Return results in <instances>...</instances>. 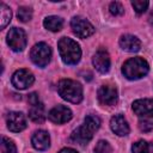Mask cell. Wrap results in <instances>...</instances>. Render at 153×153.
<instances>
[{"label": "cell", "mask_w": 153, "mask_h": 153, "mask_svg": "<svg viewBox=\"0 0 153 153\" xmlns=\"http://www.w3.org/2000/svg\"><path fill=\"white\" fill-rule=\"evenodd\" d=\"M99 127L100 118L96 115H87L84 120V123L73 130V133L71 134V139L79 145H86L93 137L94 131L98 130Z\"/></svg>", "instance_id": "obj_1"}, {"label": "cell", "mask_w": 153, "mask_h": 153, "mask_svg": "<svg viewBox=\"0 0 153 153\" xmlns=\"http://www.w3.org/2000/svg\"><path fill=\"white\" fill-rule=\"evenodd\" d=\"M57 48L62 61L67 65H76L81 57L80 45L69 37H62L57 42Z\"/></svg>", "instance_id": "obj_2"}, {"label": "cell", "mask_w": 153, "mask_h": 153, "mask_svg": "<svg viewBox=\"0 0 153 153\" xmlns=\"http://www.w3.org/2000/svg\"><path fill=\"white\" fill-rule=\"evenodd\" d=\"M149 71V66L142 57H131L122 66L123 75L129 80H137L143 78Z\"/></svg>", "instance_id": "obj_3"}, {"label": "cell", "mask_w": 153, "mask_h": 153, "mask_svg": "<svg viewBox=\"0 0 153 153\" xmlns=\"http://www.w3.org/2000/svg\"><path fill=\"white\" fill-rule=\"evenodd\" d=\"M59 94L69 103H80L82 100V87L81 85L72 79H62L57 85Z\"/></svg>", "instance_id": "obj_4"}, {"label": "cell", "mask_w": 153, "mask_h": 153, "mask_svg": "<svg viewBox=\"0 0 153 153\" xmlns=\"http://www.w3.org/2000/svg\"><path fill=\"white\" fill-rule=\"evenodd\" d=\"M30 57L31 61L38 66V67H45L51 57V49L50 47L44 43V42H39L37 44H35L30 51Z\"/></svg>", "instance_id": "obj_5"}, {"label": "cell", "mask_w": 153, "mask_h": 153, "mask_svg": "<svg viewBox=\"0 0 153 153\" xmlns=\"http://www.w3.org/2000/svg\"><path fill=\"white\" fill-rule=\"evenodd\" d=\"M26 33L23 29L12 27L7 33V44L14 51H22L26 47Z\"/></svg>", "instance_id": "obj_6"}, {"label": "cell", "mask_w": 153, "mask_h": 153, "mask_svg": "<svg viewBox=\"0 0 153 153\" xmlns=\"http://www.w3.org/2000/svg\"><path fill=\"white\" fill-rule=\"evenodd\" d=\"M71 27L73 32L80 38H86L94 32L93 25L82 17H73L71 20Z\"/></svg>", "instance_id": "obj_7"}, {"label": "cell", "mask_w": 153, "mask_h": 153, "mask_svg": "<svg viewBox=\"0 0 153 153\" xmlns=\"http://www.w3.org/2000/svg\"><path fill=\"white\" fill-rule=\"evenodd\" d=\"M35 81L33 74L27 69H18L12 75V85L18 90H25L30 87Z\"/></svg>", "instance_id": "obj_8"}, {"label": "cell", "mask_w": 153, "mask_h": 153, "mask_svg": "<svg viewBox=\"0 0 153 153\" xmlns=\"http://www.w3.org/2000/svg\"><path fill=\"white\" fill-rule=\"evenodd\" d=\"M97 97L99 103L103 105H115L118 99L117 90L112 85H102L98 88Z\"/></svg>", "instance_id": "obj_9"}, {"label": "cell", "mask_w": 153, "mask_h": 153, "mask_svg": "<svg viewBox=\"0 0 153 153\" xmlns=\"http://www.w3.org/2000/svg\"><path fill=\"white\" fill-rule=\"evenodd\" d=\"M133 111L136 116L141 118H151L153 117V99L143 98L137 99L133 103Z\"/></svg>", "instance_id": "obj_10"}, {"label": "cell", "mask_w": 153, "mask_h": 153, "mask_svg": "<svg viewBox=\"0 0 153 153\" xmlns=\"http://www.w3.org/2000/svg\"><path fill=\"white\" fill-rule=\"evenodd\" d=\"M72 116H73V114H72L71 109L65 105H57V106L53 108L48 114V118L53 123H56V124H62V123L68 122L72 118Z\"/></svg>", "instance_id": "obj_11"}, {"label": "cell", "mask_w": 153, "mask_h": 153, "mask_svg": "<svg viewBox=\"0 0 153 153\" xmlns=\"http://www.w3.org/2000/svg\"><path fill=\"white\" fill-rule=\"evenodd\" d=\"M6 123L7 128L14 133H19L26 128V118L22 112L18 111L10 112L6 117Z\"/></svg>", "instance_id": "obj_12"}, {"label": "cell", "mask_w": 153, "mask_h": 153, "mask_svg": "<svg viewBox=\"0 0 153 153\" xmlns=\"http://www.w3.org/2000/svg\"><path fill=\"white\" fill-rule=\"evenodd\" d=\"M110 127H111V130L116 135H118V136H126V135L129 134V130H130L127 120L121 114H117V115H115V116L111 117V120H110Z\"/></svg>", "instance_id": "obj_13"}, {"label": "cell", "mask_w": 153, "mask_h": 153, "mask_svg": "<svg viewBox=\"0 0 153 153\" xmlns=\"http://www.w3.org/2000/svg\"><path fill=\"white\" fill-rule=\"evenodd\" d=\"M92 62H93V66L94 68L99 72V73H108L109 69H110V56L108 54L106 50L104 49H99L93 59H92Z\"/></svg>", "instance_id": "obj_14"}, {"label": "cell", "mask_w": 153, "mask_h": 153, "mask_svg": "<svg viewBox=\"0 0 153 153\" xmlns=\"http://www.w3.org/2000/svg\"><path fill=\"white\" fill-rule=\"evenodd\" d=\"M32 146L38 151H45L50 146V136L45 130H36L31 137Z\"/></svg>", "instance_id": "obj_15"}, {"label": "cell", "mask_w": 153, "mask_h": 153, "mask_svg": "<svg viewBox=\"0 0 153 153\" xmlns=\"http://www.w3.org/2000/svg\"><path fill=\"white\" fill-rule=\"evenodd\" d=\"M120 47L128 53H135L140 50L141 42L137 37L133 35H123L120 38Z\"/></svg>", "instance_id": "obj_16"}, {"label": "cell", "mask_w": 153, "mask_h": 153, "mask_svg": "<svg viewBox=\"0 0 153 153\" xmlns=\"http://www.w3.org/2000/svg\"><path fill=\"white\" fill-rule=\"evenodd\" d=\"M29 117L31 121L36 123H42L45 120V111H44V105L39 102L37 104L31 105L29 110Z\"/></svg>", "instance_id": "obj_17"}, {"label": "cell", "mask_w": 153, "mask_h": 153, "mask_svg": "<svg viewBox=\"0 0 153 153\" xmlns=\"http://www.w3.org/2000/svg\"><path fill=\"white\" fill-rule=\"evenodd\" d=\"M43 25L47 30L53 31V32H57L62 29L63 26V20L60 17L56 16H49L43 20Z\"/></svg>", "instance_id": "obj_18"}, {"label": "cell", "mask_w": 153, "mask_h": 153, "mask_svg": "<svg viewBox=\"0 0 153 153\" xmlns=\"http://www.w3.org/2000/svg\"><path fill=\"white\" fill-rule=\"evenodd\" d=\"M131 151L133 153H153V142L140 140L133 145Z\"/></svg>", "instance_id": "obj_19"}, {"label": "cell", "mask_w": 153, "mask_h": 153, "mask_svg": "<svg viewBox=\"0 0 153 153\" xmlns=\"http://www.w3.org/2000/svg\"><path fill=\"white\" fill-rule=\"evenodd\" d=\"M11 18H12V12L10 10V7L5 4H0V27L1 29H5L6 25L11 22Z\"/></svg>", "instance_id": "obj_20"}, {"label": "cell", "mask_w": 153, "mask_h": 153, "mask_svg": "<svg viewBox=\"0 0 153 153\" xmlns=\"http://www.w3.org/2000/svg\"><path fill=\"white\" fill-rule=\"evenodd\" d=\"M1 152L2 153H17V147L12 140L2 136L1 139Z\"/></svg>", "instance_id": "obj_21"}, {"label": "cell", "mask_w": 153, "mask_h": 153, "mask_svg": "<svg viewBox=\"0 0 153 153\" xmlns=\"http://www.w3.org/2000/svg\"><path fill=\"white\" fill-rule=\"evenodd\" d=\"M17 17L20 22H29L32 17V11L30 7H25V6H20L18 8V13H17Z\"/></svg>", "instance_id": "obj_22"}, {"label": "cell", "mask_w": 153, "mask_h": 153, "mask_svg": "<svg viewBox=\"0 0 153 153\" xmlns=\"http://www.w3.org/2000/svg\"><path fill=\"white\" fill-rule=\"evenodd\" d=\"M112 148L110 143L105 140H99L94 147V153H111Z\"/></svg>", "instance_id": "obj_23"}, {"label": "cell", "mask_w": 153, "mask_h": 153, "mask_svg": "<svg viewBox=\"0 0 153 153\" xmlns=\"http://www.w3.org/2000/svg\"><path fill=\"white\" fill-rule=\"evenodd\" d=\"M148 5H149V2L146 1V0H135V1H131V6L134 7L135 12L139 13V14L143 13L147 10Z\"/></svg>", "instance_id": "obj_24"}, {"label": "cell", "mask_w": 153, "mask_h": 153, "mask_svg": "<svg viewBox=\"0 0 153 153\" xmlns=\"http://www.w3.org/2000/svg\"><path fill=\"white\" fill-rule=\"evenodd\" d=\"M109 10H110V13L114 16H121L124 13V8H123L122 4L118 1H112L109 6Z\"/></svg>", "instance_id": "obj_25"}, {"label": "cell", "mask_w": 153, "mask_h": 153, "mask_svg": "<svg viewBox=\"0 0 153 153\" xmlns=\"http://www.w3.org/2000/svg\"><path fill=\"white\" fill-rule=\"evenodd\" d=\"M139 128L141 131H145V133H148L153 129V122L149 121L148 118H143L139 122Z\"/></svg>", "instance_id": "obj_26"}, {"label": "cell", "mask_w": 153, "mask_h": 153, "mask_svg": "<svg viewBox=\"0 0 153 153\" xmlns=\"http://www.w3.org/2000/svg\"><path fill=\"white\" fill-rule=\"evenodd\" d=\"M27 100H29V103H30L31 105L39 103V98H38V96H37V93H35V92L29 94V97H27Z\"/></svg>", "instance_id": "obj_27"}, {"label": "cell", "mask_w": 153, "mask_h": 153, "mask_svg": "<svg viewBox=\"0 0 153 153\" xmlns=\"http://www.w3.org/2000/svg\"><path fill=\"white\" fill-rule=\"evenodd\" d=\"M59 153H78V152L75 149H73V148H63Z\"/></svg>", "instance_id": "obj_28"}, {"label": "cell", "mask_w": 153, "mask_h": 153, "mask_svg": "<svg viewBox=\"0 0 153 153\" xmlns=\"http://www.w3.org/2000/svg\"><path fill=\"white\" fill-rule=\"evenodd\" d=\"M149 23L153 25V11L151 12V14H149Z\"/></svg>", "instance_id": "obj_29"}]
</instances>
